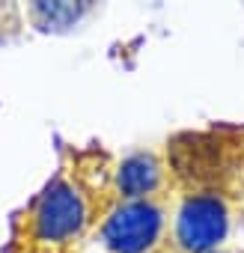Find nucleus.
Segmentation results:
<instances>
[{
	"instance_id": "obj_1",
	"label": "nucleus",
	"mask_w": 244,
	"mask_h": 253,
	"mask_svg": "<svg viewBox=\"0 0 244 253\" xmlns=\"http://www.w3.org/2000/svg\"><path fill=\"white\" fill-rule=\"evenodd\" d=\"M89 220L86 197L66 176L51 179L30 206V232L45 244H66L83 232Z\"/></svg>"
},
{
	"instance_id": "obj_2",
	"label": "nucleus",
	"mask_w": 244,
	"mask_h": 253,
	"mask_svg": "<svg viewBox=\"0 0 244 253\" xmlns=\"http://www.w3.org/2000/svg\"><path fill=\"white\" fill-rule=\"evenodd\" d=\"M164 235V209L155 200H125L119 203L101 229L104 247L110 253H149Z\"/></svg>"
},
{
	"instance_id": "obj_3",
	"label": "nucleus",
	"mask_w": 244,
	"mask_h": 253,
	"mask_svg": "<svg viewBox=\"0 0 244 253\" xmlns=\"http://www.w3.org/2000/svg\"><path fill=\"white\" fill-rule=\"evenodd\" d=\"M229 232V209L223 197L205 191L182 200L176 211V244L182 253H211Z\"/></svg>"
},
{
	"instance_id": "obj_4",
	"label": "nucleus",
	"mask_w": 244,
	"mask_h": 253,
	"mask_svg": "<svg viewBox=\"0 0 244 253\" xmlns=\"http://www.w3.org/2000/svg\"><path fill=\"white\" fill-rule=\"evenodd\" d=\"M164 164L152 152H134L116 167V191L125 200H152L161 188Z\"/></svg>"
},
{
	"instance_id": "obj_5",
	"label": "nucleus",
	"mask_w": 244,
	"mask_h": 253,
	"mask_svg": "<svg viewBox=\"0 0 244 253\" xmlns=\"http://www.w3.org/2000/svg\"><path fill=\"white\" fill-rule=\"evenodd\" d=\"M92 12V3H39L27 6V21L39 30V33H69L72 27H78L86 15Z\"/></svg>"
},
{
	"instance_id": "obj_6",
	"label": "nucleus",
	"mask_w": 244,
	"mask_h": 253,
	"mask_svg": "<svg viewBox=\"0 0 244 253\" xmlns=\"http://www.w3.org/2000/svg\"><path fill=\"white\" fill-rule=\"evenodd\" d=\"M12 15H18V6H0V18H12ZM18 27H21V21H12V24H0V42H9V39H15V33H18Z\"/></svg>"
},
{
	"instance_id": "obj_7",
	"label": "nucleus",
	"mask_w": 244,
	"mask_h": 253,
	"mask_svg": "<svg viewBox=\"0 0 244 253\" xmlns=\"http://www.w3.org/2000/svg\"><path fill=\"white\" fill-rule=\"evenodd\" d=\"M211 253H226V250H211Z\"/></svg>"
}]
</instances>
